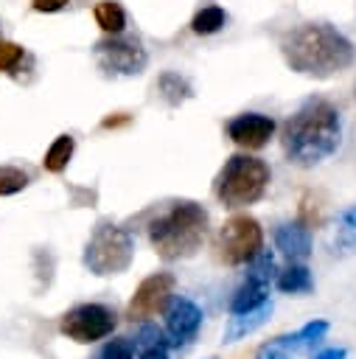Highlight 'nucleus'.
<instances>
[{
	"instance_id": "6",
	"label": "nucleus",
	"mask_w": 356,
	"mask_h": 359,
	"mask_svg": "<svg viewBox=\"0 0 356 359\" xmlns=\"http://www.w3.org/2000/svg\"><path fill=\"white\" fill-rule=\"evenodd\" d=\"M216 250H219V258L230 266L249 264L263 250V230H261L258 219H252L247 213L230 216L216 236Z\"/></svg>"
},
{
	"instance_id": "21",
	"label": "nucleus",
	"mask_w": 356,
	"mask_h": 359,
	"mask_svg": "<svg viewBox=\"0 0 356 359\" xmlns=\"http://www.w3.org/2000/svg\"><path fill=\"white\" fill-rule=\"evenodd\" d=\"M224 20L227 17H224V11L219 6H205V8H199L193 14L191 28H193V34H216L224 25Z\"/></svg>"
},
{
	"instance_id": "18",
	"label": "nucleus",
	"mask_w": 356,
	"mask_h": 359,
	"mask_svg": "<svg viewBox=\"0 0 356 359\" xmlns=\"http://www.w3.org/2000/svg\"><path fill=\"white\" fill-rule=\"evenodd\" d=\"M73 149H76L73 135H59V137L48 146V151H45V157H42L45 171H50V174L64 171V168H67V163H70V157H73Z\"/></svg>"
},
{
	"instance_id": "13",
	"label": "nucleus",
	"mask_w": 356,
	"mask_h": 359,
	"mask_svg": "<svg viewBox=\"0 0 356 359\" xmlns=\"http://www.w3.org/2000/svg\"><path fill=\"white\" fill-rule=\"evenodd\" d=\"M275 247L289 261H306L311 255V233L303 222H283L275 230Z\"/></svg>"
},
{
	"instance_id": "17",
	"label": "nucleus",
	"mask_w": 356,
	"mask_h": 359,
	"mask_svg": "<svg viewBox=\"0 0 356 359\" xmlns=\"http://www.w3.org/2000/svg\"><path fill=\"white\" fill-rule=\"evenodd\" d=\"M157 90H160V95H163L171 107H179L182 101H188V98L193 95L191 81H188L185 76L174 73V70H165V73L157 79Z\"/></svg>"
},
{
	"instance_id": "9",
	"label": "nucleus",
	"mask_w": 356,
	"mask_h": 359,
	"mask_svg": "<svg viewBox=\"0 0 356 359\" xmlns=\"http://www.w3.org/2000/svg\"><path fill=\"white\" fill-rule=\"evenodd\" d=\"M272 278H275V255L261 250L249 261V272H247L244 283L230 297V314H244V311H252V309L263 306Z\"/></svg>"
},
{
	"instance_id": "22",
	"label": "nucleus",
	"mask_w": 356,
	"mask_h": 359,
	"mask_svg": "<svg viewBox=\"0 0 356 359\" xmlns=\"http://www.w3.org/2000/svg\"><path fill=\"white\" fill-rule=\"evenodd\" d=\"M28 185V174L17 165H0V196L20 194Z\"/></svg>"
},
{
	"instance_id": "8",
	"label": "nucleus",
	"mask_w": 356,
	"mask_h": 359,
	"mask_svg": "<svg viewBox=\"0 0 356 359\" xmlns=\"http://www.w3.org/2000/svg\"><path fill=\"white\" fill-rule=\"evenodd\" d=\"M95 62L107 76H137L149 65L146 48L132 36H107L95 42Z\"/></svg>"
},
{
	"instance_id": "5",
	"label": "nucleus",
	"mask_w": 356,
	"mask_h": 359,
	"mask_svg": "<svg viewBox=\"0 0 356 359\" xmlns=\"http://www.w3.org/2000/svg\"><path fill=\"white\" fill-rule=\"evenodd\" d=\"M135 258V238L129 236L126 227H118L112 222H101L87 247H84V266L98 275V278H109V275H121L129 269Z\"/></svg>"
},
{
	"instance_id": "19",
	"label": "nucleus",
	"mask_w": 356,
	"mask_h": 359,
	"mask_svg": "<svg viewBox=\"0 0 356 359\" xmlns=\"http://www.w3.org/2000/svg\"><path fill=\"white\" fill-rule=\"evenodd\" d=\"M325 331H328V323H325V320H311V323H306L300 331L278 337L275 345H280V348H306V345H314Z\"/></svg>"
},
{
	"instance_id": "26",
	"label": "nucleus",
	"mask_w": 356,
	"mask_h": 359,
	"mask_svg": "<svg viewBox=\"0 0 356 359\" xmlns=\"http://www.w3.org/2000/svg\"><path fill=\"white\" fill-rule=\"evenodd\" d=\"M70 0H31V8L39 11V14H53V11H62Z\"/></svg>"
},
{
	"instance_id": "12",
	"label": "nucleus",
	"mask_w": 356,
	"mask_h": 359,
	"mask_svg": "<svg viewBox=\"0 0 356 359\" xmlns=\"http://www.w3.org/2000/svg\"><path fill=\"white\" fill-rule=\"evenodd\" d=\"M272 135H275V121L261 112H244L227 123V137L244 149H261L269 143Z\"/></svg>"
},
{
	"instance_id": "30",
	"label": "nucleus",
	"mask_w": 356,
	"mask_h": 359,
	"mask_svg": "<svg viewBox=\"0 0 356 359\" xmlns=\"http://www.w3.org/2000/svg\"><path fill=\"white\" fill-rule=\"evenodd\" d=\"M0 39H3V34H0Z\"/></svg>"
},
{
	"instance_id": "14",
	"label": "nucleus",
	"mask_w": 356,
	"mask_h": 359,
	"mask_svg": "<svg viewBox=\"0 0 356 359\" xmlns=\"http://www.w3.org/2000/svg\"><path fill=\"white\" fill-rule=\"evenodd\" d=\"M269 314H272V303H263V306H258V309H252V311H244V314H233L230 323H227V328H224V337H221V339H224L227 345H230V342H238L241 337L258 331V328L269 320Z\"/></svg>"
},
{
	"instance_id": "25",
	"label": "nucleus",
	"mask_w": 356,
	"mask_h": 359,
	"mask_svg": "<svg viewBox=\"0 0 356 359\" xmlns=\"http://www.w3.org/2000/svg\"><path fill=\"white\" fill-rule=\"evenodd\" d=\"M135 345H140V348L165 345V342H163V331H160L154 323H143V325H140V331H137V339H135Z\"/></svg>"
},
{
	"instance_id": "15",
	"label": "nucleus",
	"mask_w": 356,
	"mask_h": 359,
	"mask_svg": "<svg viewBox=\"0 0 356 359\" xmlns=\"http://www.w3.org/2000/svg\"><path fill=\"white\" fill-rule=\"evenodd\" d=\"M278 289L286 294H306L314 289V278L308 272V266H303L300 261H292L280 275H278Z\"/></svg>"
},
{
	"instance_id": "11",
	"label": "nucleus",
	"mask_w": 356,
	"mask_h": 359,
	"mask_svg": "<svg viewBox=\"0 0 356 359\" xmlns=\"http://www.w3.org/2000/svg\"><path fill=\"white\" fill-rule=\"evenodd\" d=\"M202 325V309L191 297H171L165 306V334L174 348L191 342Z\"/></svg>"
},
{
	"instance_id": "10",
	"label": "nucleus",
	"mask_w": 356,
	"mask_h": 359,
	"mask_svg": "<svg viewBox=\"0 0 356 359\" xmlns=\"http://www.w3.org/2000/svg\"><path fill=\"white\" fill-rule=\"evenodd\" d=\"M171 294H174V275L171 272H154V275L143 278L140 286L135 289V294L129 300V309H126V317L132 323L135 320H149L157 311H165Z\"/></svg>"
},
{
	"instance_id": "3",
	"label": "nucleus",
	"mask_w": 356,
	"mask_h": 359,
	"mask_svg": "<svg viewBox=\"0 0 356 359\" xmlns=\"http://www.w3.org/2000/svg\"><path fill=\"white\" fill-rule=\"evenodd\" d=\"M207 236V210L191 199L174 202L149 224V241L163 261H182L196 255Z\"/></svg>"
},
{
	"instance_id": "4",
	"label": "nucleus",
	"mask_w": 356,
	"mask_h": 359,
	"mask_svg": "<svg viewBox=\"0 0 356 359\" xmlns=\"http://www.w3.org/2000/svg\"><path fill=\"white\" fill-rule=\"evenodd\" d=\"M269 185V165L261 157L233 154L216 177V199L224 208H244L263 196Z\"/></svg>"
},
{
	"instance_id": "29",
	"label": "nucleus",
	"mask_w": 356,
	"mask_h": 359,
	"mask_svg": "<svg viewBox=\"0 0 356 359\" xmlns=\"http://www.w3.org/2000/svg\"><path fill=\"white\" fill-rule=\"evenodd\" d=\"M140 359H168V351L165 345H154V348H143Z\"/></svg>"
},
{
	"instance_id": "1",
	"label": "nucleus",
	"mask_w": 356,
	"mask_h": 359,
	"mask_svg": "<svg viewBox=\"0 0 356 359\" xmlns=\"http://www.w3.org/2000/svg\"><path fill=\"white\" fill-rule=\"evenodd\" d=\"M339 137H342L339 109L325 98H308L283 123L280 143L289 163L300 168H311L336 151Z\"/></svg>"
},
{
	"instance_id": "28",
	"label": "nucleus",
	"mask_w": 356,
	"mask_h": 359,
	"mask_svg": "<svg viewBox=\"0 0 356 359\" xmlns=\"http://www.w3.org/2000/svg\"><path fill=\"white\" fill-rule=\"evenodd\" d=\"M345 356H348V351H345V348H325V351L314 353L311 359H345Z\"/></svg>"
},
{
	"instance_id": "23",
	"label": "nucleus",
	"mask_w": 356,
	"mask_h": 359,
	"mask_svg": "<svg viewBox=\"0 0 356 359\" xmlns=\"http://www.w3.org/2000/svg\"><path fill=\"white\" fill-rule=\"evenodd\" d=\"M22 56H25L22 45L0 39V73H14L20 67V62H22Z\"/></svg>"
},
{
	"instance_id": "24",
	"label": "nucleus",
	"mask_w": 356,
	"mask_h": 359,
	"mask_svg": "<svg viewBox=\"0 0 356 359\" xmlns=\"http://www.w3.org/2000/svg\"><path fill=\"white\" fill-rule=\"evenodd\" d=\"M95 359H135V342L126 339V337H118V339H109L101 353Z\"/></svg>"
},
{
	"instance_id": "7",
	"label": "nucleus",
	"mask_w": 356,
	"mask_h": 359,
	"mask_svg": "<svg viewBox=\"0 0 356 359\" xmlns=\"http://www.w3.org/2000/svg\"><path fill=\"white\" fill-rule=\"evenodd\" d=\"M118 325V314L104 303H78L67 309L59 320V331L73 342H98L109 337Z\"/></svg>"
},
{
	"instance_id": "27",
	"label": "nucleus",
	"mask_w": 356,
	"mask_h": 359,
	"mask_svg": "<svg viewBox=\"0 0 356 359\" xmlns=\"http://www.w3.org/2000/svg\"><path fill=\"white\" fill-rule=\"evenodd\" d=\"M255 359H289V353H286V348H280V345L269 342V345H263V348L258 351V356H255Z\"/></svg>"
},
{
	"instance_id": "2",
	"label": "nucleus",
	"mask_w": 356,
	"mask_h": 359,
	"mask_svg": "<svg viewBox=\"0 0 356 359\" xmlns=\"http://www.w3.org/2000/svg\"><path fill=\"white\" fill-rule=\"evenodd\" d=\"M283 59L294 73L328 79L353 65V45L328 22H303L280 42Z\"/></svg>"
},
{
	"instance_id": "16",
	"label": "nucleus",
	"mask_w": 356,
	"mask_h": 359,
	"mask_svg": "<svg viewBox=\"0 0 356 359\" xmlns=\"http://www.w3.org/2000/svg\"><path fill=\"white\" fill-rule=\"evenodd\" d=\"M334 252L350 255L356 252V205L342 210L336 216V233H334Z\"/></svg>"
},
{
	"instance_id": "20",
	"label": "nucleus",
	"mask_w": 356,
	"mask_h": 359,
	"mask_svg": "<svg viewBox=\"0 0 356 359\" xmlns=\"http://www.w3.org/2000/svg\"><path fill=\"white\" fill-rule=\"evenodd\" d=\"M93 17H95V22L101 25V31H107V34H121L123 25H126V14H123V8H121L118 3H112V0H101V3H95Z\"/></svg>"
}]
</instances>
